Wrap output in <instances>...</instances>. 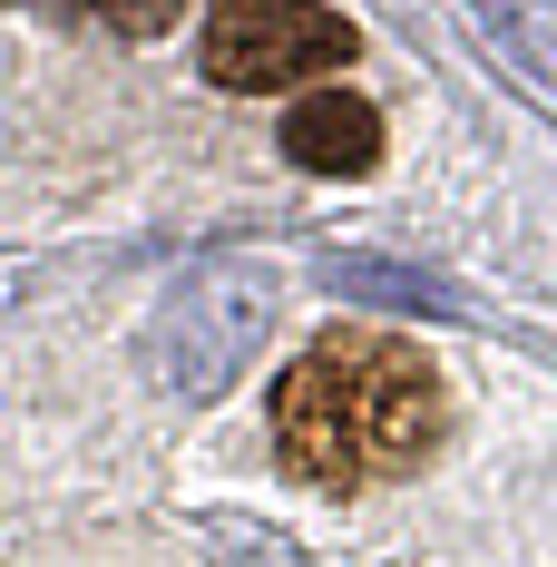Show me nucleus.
I'll return each instance as SVG.
<instances>
[{
  "label": "nucleus",
  "instance_id": "1",
  "mask_svg": "<svg viewBox=\"0 0 557 567\" xmlns=\"http://www.w3.org/2000/svg\"><path fill=\"white\" fill-rule=\"evenodd\" d=\"M441 441V372L401 333H323L275 382V451L303 489L411 480Z\"/></svg>",
  "mask_w": 557,
  "mask_h": 567
},
{
  "label": "nucleus",
  "instance_id": "2",
  "mask_svg": "<svg viewBox=\"0 0 557 567\" xmlns=\"http://www.w3.org/2000/svg\"><path fill=\"white\" fill-rule=\"evenodd\" d=\"M275 303H283V275L265 255H196L186 275L167 284L157 323H147V362L157 382L186 401H216L275 333Z\"/></svg>",
  "mask_w": 557,
  "mask_h": 567
},
{
  "label": "nucleus",
  "instance_id": "3",
  "mask_svg": "<svg viewBox=\"0 0 557 567\" xmlns=\"http://www.w3.org/2000/svg\"><path fill=\"white\" fill-rule=\"evenodd\" d=\"M352 50H362L352 20L323 10V0H216L206 10V40H196L206 79L216 89H245V99L255 89H293V79H323Z\"/></svg>",
  "mask_w": 557,
  "mask_h": 567
},
{
  "label": "nucleus",
  "instance_id": "4",
  "mask_svg": "<svg viewBox=\"0 0 557 567\" xmlns=\"http://www.w3.org/2000/svg\"><path fill=\"white\" fill-rule=\"evenodd\" d=\"M283 157L313 167V176H362L382 157V109L352 99V89H313V99H293V117H283Z\"/></svg>",
  "mask_w": 557,
  "mask_h": 567
},
{
  "label": "nucleus",
  "instance_id": "5",
  "mask_svg": "<svg viewBox=\"0 0 557 567\" xmlns=\"http://www.w3.org/2000/svg\"><path fill=\"white\" fill-rule=\"evenodd\" d=\"M470 10H479V30L499 40L508 79L557 109V0H470Z\"/></svg>",
  "mask_w": 557,
  "mask_h": 567
},
{
  "label": "nucleus",
  "instance_id": "6",
  "mask_svg": "<svg viewBox=\"0 0 557 567\" xmlns=\"http://www.w3.org/2000/svg\"><path fill=\"white\" fill-rule=\"evenodd\" d=\"M323 284L333 293H372V303H401V313H460L450 284L411 275V265H372V255H323Z\"/></svg>",
  "mask_w": 557,
  "mask_h": 567
},
{
  "label": "nucleus",
  "instance_id": "7",
  "mask_svg": "<svg viewBox=\"0 0 557 567\" xmlns=\"http://www.w3.org/2000/svg\"><path fill=\"white\" fill-rule=\"evenodd\" d=\"M99 10H109V30H127V40H157L186 0H99Z\"/></svg>",
  "mask_w": 557,
  "mask_h": 567
},
{
  "label": "nucleus",
  "instance_id": "8",
  "mask_svg": "<svg viewBox=\"0 0 557 567\" xmlns=\"http://www.w3.org/2000/svg\"><path fill=\"white\" fill-rule=\"evenodd\" d=\"M255 567H303V558H283V548H275V558H255Z\"/></svg>",
  "mask_w": 557,
  "mask_h": 567
}]
</instances>
